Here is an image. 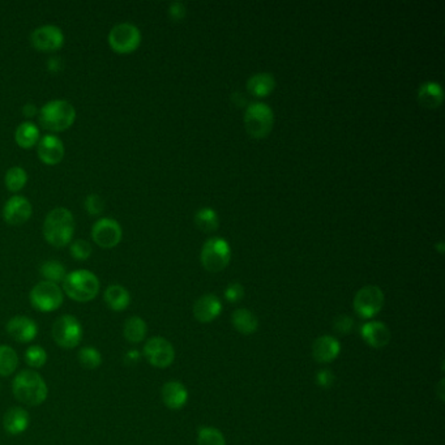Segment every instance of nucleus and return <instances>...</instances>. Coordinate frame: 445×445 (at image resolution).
Segmentation results:
<instances>
[{"label": "nucleus", "mask_w": 445, "mask_h": 445, "mask_svg": "<svg viewBox=\"0 0 445 445\" xmlns=\"http://www.w3.org/2000/svg\"><path fill=\"white\" fill-rule=\"evenodd\" d=\"M12 393L21 404L40 406L47 400L49 388L38 372L23 370L12 381Z\"/></svg>", "instance_id": "1"}, {"label": "nucleus", "mask_w": 445, "mask_h": 445, "mask_svg": "<svg viewBox=\"0 0 445 445\" xmlns=\"http://www.w3.org/2000/svg\"><path fill=\"white\" fill-rule=\"evenodd\" d=\"M42 231L49 244L57 248L66 247L74 238V215L67 208H55L46 215Z\"/></svg>", "instance_id": "2"}, {"label": "nucleus", "mask_w": 445, "mask_h": 445, "mask_svg": "<svg viewBox=\"0 0 445 445\" xmlns=\"http://www.w3.org/2000/svg\"><path fill=\"white\" fill-rule=\"evenodd\" d=\"M63 283V293L79 303H88L98 295L101 283L98 277L86 269H77L67 273Z\"/></svg>", "instance_id": "3"}, {"label": "nucleus", "mask_w": 445, "mask_h": 445, "mask_svg": "<svg viewBox=\"0 0 445 445\" xmlns=\"http://www.w3.org/2000/svg\"><path fill=\"white\" fill-rule=\"evenodd\" d=\"M42 127L51 133H63L72 127L76 120V110L66 99H52L38 113Z\"/></svg>", "instance_id": "4"}, {"label": "nucleus", "mask_w": 445, "mask_h": 445, "mask_svg": "<svg viewBox=\"0 0 445 445\" xmlns=\"http://www.w3.org/2000/svg\"><path fill=\"white\" fill-rule=\"evenodd\" d=\"M244 128L254 139H264L273 130L274 114L263 102L249 103L244 111Z\"/></svg>", "instance_id": "5"}, {"label": "nucleus", "mask_w": 445, "mask_h": 445, "mask_svg": "<svg viewBox=\"0 0 445 445\" xmlns=\"http://www.w3.org/2000/svg\"><path fill=\"white\" fill-rule=\"evenodd\" d=\"M51 336L58 347L72 350L81 344L84 337L83 325L74 315H63L52 324Z\"/></svg>", "instance_id": "6"}, {"label": "nucleus", "mask_w": 445, "mask_h": 445, "mask_svg": "<svg viewBox=\"0 0 445 445\" xmlns=\"http://www.w3.org/2000/svg\"><path fill=\"white\" fill-rule=\"evenodd\" d=\"M29 300L34 310L40 312H54L63 305L64 293L57 283L41 281L30 290Z\"/></svg>", "instance_id": "7"}, {"label": "nucleus", "mask_w": 445, "mask_h": 445, "mask_svg": "<svg viewBox=\"0 0 445 445\" xmlns=\"http://www.w3.org/2000/svg\"><path fill=\"white\" fill-rule=\"evenodd\" d=\"M200 260L208 272H221L230 263L231 248L229 242L221 237L206 240L201 248Z\"/></svg>", "instance_id": "8"}, {"label": "nucleus", "mask_w": 445, "mask_h": 445, "mask_svg": "<svg viewBox=\"0 0 445 445\" xmlns=\"http://www.w3.org/2000/svg\"><path fill=\"white\" fill-rule=\"evenodd\" d=\"M108 45L111 50L120 54H133V51L140 47L141 32L136 25L130 23L118 24L108 33Z\"/></svg>", "instance_id": "9"}, {"label": "nucleus", "mask_w": 445, "mask_h": 445, "mask_svg": "<svg viewBox=\"0 0 445 445\" xmlns=\"http://www.w3.org/2000/svg\"><path fill=\"white\" fill-rule=\"evenodd\" d=\"M384 307V293L379 286H364L354 297V310L363 319H371Z\"/></svg>", "instance_id": "10"}, {"label": "nucleus", "mask_w": 445, "mask_h": 445, "mask_svg": "<svg viewBox=\"0 0 445 445\" xmlns=\"http://www.w3.org/2000/svg\"><path fill=\"white\" fill-rule=\"evenodd\" d=\"M142 353L145 359L157 368H166L171 366L175 359L173 345L166 338L159 336L149 338L144 345Z\"/></svg>", "instance_id": "11"}, {"label": "nucleus", "mask_w": 445, "mask_h": 445, "mask_svg": "<svg viewBox=\"0 0 445 445\" xmlns=\"http://www.w3.org/2000/svg\"><path fill=\"white\" fill-rule=\"evenodd\" d=\"M122 238V226L114 218H101L91 226V240L101 248L116 247Z\"/></svg>", "instance_id": "12"}, {"label": "nucleus", "mask_w": 445, "mask_h": 445, "mask_svg": "<svg viewBox=\"0 0 445 445\" xmlns=\"http://www.w3.org/2000/svg\"><path fill=\"white\" fill-rule=\"evenodd\" d=\"M30 43L34 49L42 52H54L63 47L64 34L55 25H43L32 33Z\"/></svg>", "instance_id": "13"}, {"label": "nucleus", "mask_w": 445, "mask_h": 445, "mask_svg": "<svg viewBox=\"0 0 445 445\" xmlns=\"http://www.w3.org/2000/svg\"><path fill=\"white\" fill-rule=\"evenodd\" d=\"M33 215V206L30 201L24 196H12L6 203L3 209V218L4 221L12 226L24 225L30 220Z\"/></svg>", "instance_id": "14"}, {"label": "nucleus", "mask_w": 445, "mask_h": 445, "mask_svg": "<svg viewBox=\"0 0 445 445\" xmlns=\"http://www.w3.org/2000/svg\"><path fill=\"white\" fill-rule=\"evenodd\" d=\"M6 330L9 333V337L13 338L16 342L20 344H29L38 334V325L30 319L29 316L24 315H17L12 319H9Z\"/></svg>", "instance_id": "15"}, {"label": "nucleus", "mask_w": 445, "mask_h": 445, "mask_svg": "<svg viewBox=\"0 0 445 445\" xmlns=\"http://www.w3.org/2000/svg\"><path fill=\"white\" fill-rule=\"evenodd\" d=\"M38 157L45 165H58L66 154V149L63 141L55 135H46L38 141L37 144Z\"/></svg>", "instance_id": "16"}, {"label": "nucleus", "mask_w": 445, "mask_h": 445, "mask_svg": "<svg viewBox=\"0 0 445 445\" xmlns=\"http://www.w3.org/2000/svg\"><path fill=\"white\" fill-rule=\"evenodd\" d=\"M29 424H30L29 412L20 406L9 407L3 417V427L6 432L12 436L24 434Z\"/></svg>", "instance_id": "17"}, {"label": "nucleus", "mask_w": 445, "mask_h": 445, "mask_svg": "<svg viewBox=\"0 0 445 445\" xmlns=\"http://www.w3.org/2000/svg\"><path fill=\"white\" fill-rule=\"evenodd\" d=\"M222 311L220 299L213 294H205L198 298L193 305V316L200 322H213Z\"/></svg>", "instance_id": "18"}, {"label": "nucleus", "mask_w": 445, "mask_h": 445, "mask_svg": "<svg viewBox=\"0 0 445 445\" xmlns=\"http://www.w3.org/2000/svg\"><path fill=\"white\" fill-rule=\"evenodd\" d=\"M361 334L363 339L373 349H383L387 347L392 337L387 325L380 322H366L361 328Z\"/></svg>", "instance_id": "19"}, {"label": "nucleus", "mask_w": 445, "mask_h": 445, "mask_svg": "<svg viewBox=\"0 0 445 445\" xmlns=\"http://www.w3.org/2000/svg\"><path fill=\"white\" fill-rule=\"evenodd\" d=\"M161 398L162 402L171 410H179L188 400L187 388L184 387L179 381H167L161 389Z\"/></svg>", "instance_id": "20"}, {"label": "nucleus", "mask_w": 445, "mask_h": 445, "mask_svg": "<svg viewBox=\"0 0 445 445\" xmlns=\"http://www.w3.org/2000/svg\"><path fill=\"white\" fill-rule=\"evenodd\" d=\"M341 351V345L337 339L330 336L316 338L313 342V358L319 363H329L337 358Z\"/></svg>", "instance_id": "21"}, {"label": "nucleus", "mask_w": 445, "mask_h": 445, "mask_svg": "<svg viewBox=\"0 0 445 445\" xmlns=\"http://www.w3.org/2000/svg\"><path fill=\"white\" fill-rule=\"evenodd\" d=\"M443 101H444V94H443V88L440 84L435 81H426L421 84L418 89V102L423 108H440Z\"/></svg>", "instance_id": "22"}, {"label": "nucleus", "mask_w": 445, "mask_h": 445, "mask_svg": "<svg viewBox=\"0 0 445 445\" xmlns=\"http://www.w3.org/2000/svg\"><path fill=\"white\" fill-rule=\"evenodd\" d=\"M103 299L108 308L116 312H122L131 303L130 291L122 285H110L103 294Z\"/></svg>", "instance_id": "23"}, {"label": "nucleus", "mask_w": 445, "mask_h": 445, "mask_svg": "<svg viewBox=\"0 0 445 445\" xmlns=\"http://www.w3.org/2000/svg\"><path fill=\"white\" fill-rule=\"evenodd\" d=\"M276 88V80L273 74L268 72L255 74L248 79L247 91L255 97H266L269 96Z\"/></svg>", "instance_id": "24"}, {"label": "nucleus", "mask_w": 445, "mask_h": 445, "mask_svg": "<svg viewBox=\"0 0 445 445\" xmlns=\"http://www.w3.org/2000/svg\"><path fill=\"white\" fill-rule=\"evenodd\" d=\"M41 139L40 128L32 122H24L17 127L15 140L17 145L23 149H32Z\"/></svg>", "instance_id": "25"}, {"label": "nucleus", "mask_w": 445, "mask_h": 445, "mask_svg": "<svg viewBox=\"0 0 445 445\" xmlns=\"http://www.w3.org/2000/svg\"><path fill=\"white\" fill-rule=\"evenodd\" d=\"M148 333L147 322L140 316H131L127 319L123 325V336L131 344H140Z\"/></svg>", "instance_id": "26"}, {"label": "nucleus", "mask_w": 445, "mask_h": 445, "mask_svg": "<svg viewBox=\"0 0 445 445\" xmlns=\"http://www.w3.org/2000/svg\"><path fill=\"white\" fill-rule=\"evenodd\" d=\"M231 322L234 328L243 334H252L259 328V322L254 313L246 308H240L232 312Z\"/></svg>", "instance_id": "27"}, {"label": "nucleus", "mask_w": 445, "mask_h": 445, "mask_svg": "<svg viewBox=\"0 0 445 445\" xmlns=\"http://www.w3.org/2000/svg\"><path fill=\"white\" fill-rule=\"evenodd\" d=\"M18 355L9 345H0V376L9 378L15 373L18 367Z\"/></svg>", "instance_id": "28"}, {"label": "nucleus", "mask_w": 445, "mask_h": 445, "mask_svg": "<svg viewBox=\"0 0 445 445\" xmlns=\"http://www.w3.org/2000/svg\"><path fill=\"white\" fill-rule=\"evenodd\" d=\"M195 223L198 229L204 232H213L218 229V215L213 208L204 206L200 208L195 215Z\"/></svg>", "instance_id": "29"}, {"label": "nucleus", "mask_w": 445, "mask_h": 445, "mask_svg": "<svg viewBox=\"0 0 445 445\" xmlns=\"http://www.w3.org/2000/svg\"><path fill=\"white\" fill-rule=\"evenodd\" d=\"M40 273L45 281L54 282L57 285L63 282L67 276L66 266L57 260H49L43 263L40 268Z\"/></svg>", "instance_id": "30"}, {"label": "nucleus", "mask_w": 445, "mask_h": 445, "mask_svg": "<svg viewBox=\"0 0 445 445\" xmlns=\"http://www.w3.org/2000/svg\"><path fill=\"white\" fill-rule=\"evenodd\" d=\"M6 187L9 192L17 193L24 188L28 183V174L23 167L20 166H13L11 167L7 174H6Z\"/></svg>", "instance_id": "31"}, {"label": "nucleus", "mask_w": 445, "mask_h": 445, "mask_svg": "<svg viewBox=\"0 0 445 445\" xmlns=\"http://www.w3.org/2000/svg\"><path fill=\"white\" fill-rule=\"evenodd\" d=\"M79 363L86 370H96L102 364V354L93 347H81L77 354Z\"/></svg>", "instance_id": "32"}, {"label": "nucleus", "mask_w": 445, "mask_h": 445, "mask_svg": "<svg viewBox=\"0 0 445 445\" xmlns=\"http://www.w3.org/2000/svg\"><path fill=\"white\" fill-rule=\"evenodd\" d=\"M25 362L32 368H41L47 362V353L40 345L28 347L25 351Z\"/></svg>", "instance_id": "33"}, {"label": "nucleus", "mask_w": 445, "mask_h": 445, "mask_svg": "<svg viewBox=\"0 0 445 445\" xmlns=\"http://www.w3.org/2000/svg\"><path fill=\"white\" fill-rule=\"evenodd\" d=\"M198 445H226L225 437L220 429L203 427L198 431Z\"/></svg>", "instance_id": "34"}, {"label": "nucleus", "mask_w": 445, "mask_h": 445, "mask_svg": "<svg viewBox=\"0 0 445 445\" xmlns=\"http://www.w3.org/2000/svg\"><path fill=\"white\" fill-rule=\"evenodd\" d=\"M91 246L86 242V240H77L74 242H71V247H69V252L71 256L79 260V261H84V260H88L91 255Z\"/></svg>", "instance_id": "35"}, {"label": "nucleus", "mask_w": 445, "mask_h": 445, "mask_svg": "<svg viewBox=\"0 0 445 445\" xmlns=\"http://www.w3.org/2000/svg\"><path fill=\"white\" fill-rule=\"evenodd\" d=\"M85 209L86 212L91 215H98L99 213H102L103 210V206H105V201L102 200V198L99 195H89L88 198H85Z\"/></svg>", "instance_id": "36"}, {"label": "nucleus", "mask_w": 445, "mask_h": 445, "mask_svg": "<svg viewBox=\"0 0 445 445\" xmlns=\"http://www.w3.org/2000/svg\"><path fill=\"white\" fill-rule=\"evenodd\" d=\"M353 327H354V322H353V319L350 317V316H347V315H341V316H337L336 319H334V322H333V328L334 330L339 333V334H347V333H350L351 330H353Z\"/></svg>", "instance_id": "37"}, {"label": "nucleus", "mask_w": 445, "mask_h": 445, "mask_svg": "<svg viewBox=\"0 0 445 445\" xmlns=\"http://www.w3.org/2000/svg\"><path fill=\"white\" fill-rule=\"evenodd\" d=\"M225 297L231 303H237V302H240L242 298L244 297V289L240 283L234 282V283H230L225 290Z\"/></svg>", "instance_id": "38"}, {"label": "nucleus", "mask_w": 445, "mask_h": 445, "mask_svg": "<svg viewBox=\"0 0 445 445\" xmlns=\"http://www.w3.org/2000/svg\"><path fill=\"white\" fill-rule=\"evenodd\" d=\"M186 6L181 1H174L169 7V16L173 21H181L186 17Z\"/></svg>", "instance_id": "39"}, {"label": "nucleus", "mask_w": 445, "mask_h": 445, "mask_svg": "<svg viewBox=\"0 0 445 445\" xmlns=\"http://www.w3.org/2000/svg\"><path fill=\"white\" fill-rule=\"evenodd\" d=\"M316 381L320 387H330L334 381V376L329 370H322L316 375Z\"/></svg>", "instance_id": "40"}, {"label": "nucleus", "mask_w": 445, "mask_h": 445, "mask_svg": "<svg viewBox=\"0 0 445 445\" xmlns=\"http://www.w3.org/2000/svg\"><path fill=\"white\" fill-rule=\"evenodd\" d=\"M23 113H24V116L26 118H33V116H37V108L32 103H26L24 108H23Z\"/></svg>", "instance_id": "41"}, {"label": "nucleus", "mask_w": 445, "mask_h": 445, "mask_svg": "<svg viewBox=\"0 0 445 445\" xmlns=\"http://www.w3.org/2000/svg\"><path fill=\"white\" fill-rule=\"evenodd\" d=\"M60 59L59 58H51L49 60V69L51 72H54V74H57L59 69H60Z\"/></svg>", "instance_id": "42"}, {"label": "nucleus", "mask_w": 445, "mask_h": 445, "mask_svg": "<svg viewBox=\"0 0 445 445\" xmlns=\"http://www.w3.org/2000/svg\"><path fill=\"white\" fill-rule=\"evenodd\" d=\"M443 246H444V243H443V242H440V243H439L436 246V247H439V252H440V254H443V251H444V247H443Z\"/></svg>", "instance_id": "43"}]
</instances>
